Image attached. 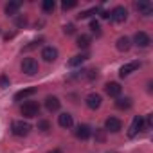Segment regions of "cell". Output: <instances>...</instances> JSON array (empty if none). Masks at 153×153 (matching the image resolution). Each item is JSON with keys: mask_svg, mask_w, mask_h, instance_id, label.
I'll use <instances>...</instances> for the list:
<instances>
[{"mask_svg": "<svg viewBox=\"0 0 153 153\" xmlns=\"http://www.w3.org/2000/svg\"><path fill=\"white\" fill-rule=\"evenodd\" d=\"M20 112H22L24 117L33 119V117H38V114H40V106H38V103H34V101H27V103L22 105Z\"/></svg>", "mask_w": 153, "mask_h": 153, "instance_id": "6da1fadb", "label": "cell"}, {"mask_svg": "<svg viewBox=\"0 0 153 153\" xmlns=\"http://www.w3.org/2000/svg\"><path fill=\"white\" fill-rule=\"evenodd\" d=\"M11 131L16 135V137H25L29 131H31V124L25 123V121H15L11 124Z\"/></svg>", "mask_w": 153, "mask_h": 153, "instance_id": "7a4b0ae2", "label": "cell"}, {"mask_svg": "<svg viewBox=\"0 0 153 153\" xmlns=\"http://www.w3.org/2000/svg\"><path fill=\"white\" fill-rule=\"evenodd\" d=\"M38 61L34 59V58H25L24 61H22V72H25L27 76H34L36 72H38Z\"/></svg>", "mask_w": 153, "mask_h": 153, "instance_id": "3957f363", "label": "cell"}, {"mask_svg": "<svg viewBox=\"0 0 153 153\" xmlns=\"http://www.w3.org/2000/svg\"><path fill=\"white\" fill-rule=\"evenodd\" d=\"M110 18H112L114 22H117V24H123V22L128 18V11H126V7H123V6L114 7V9L110 11Z\"/></svg>", "mask_w": 153, "mask_h": 153, "instance_id": "277c9868", "label": "cell"}, {"mask_svg": "<svg viewBox=\"0 0 153 153\" xmlns=\"http://www.w3.org/2000/svg\"><path fill=\"white\" fill-rule=\"evenodd\" d=\"M142 128H144V119H142V115H135V117H133V121H131V124H130L128 137H135Z\"/></svg>", "mask_w": 153, "mask_h": 153, "instance_id": "5b68a950", "label": "cell"}, {"mask_svg": "<svg viewBox=\"0 0 153 153\" xmlns=\"http://www.w3.org/2000/svg\"><path fill=\"white\" fill-rule=\"evenodd\" d=\"M105 128H106V131L117 133V131L123 128V123H121V119H117V117H108V119L105 121Z\"/></svg>", "mask_w": 153, "mask_h": 153, "instance_id": "8992f818", "label": "cell"}, {"mask_svg": "<svg viewBox=\"0 0 153 153\" xmlns=\"http://www.w3.org/2000/svg\"><path fill=\"white\" fill-rule=\"evenodd\" d=\"M105 92H106L110 97H119L121 92H123V87H121L119 83H115V81H110V83L105 85Z\"/></svg>", "mask_w": 153, "mask_h": 153, "instance_id": "52a82bcc", "label": "cell"}, {"mask_svg": "<svg viewBox=\"0 0 153 153\" xmlns=\"http://www.w3.org/2000/svg\"><path fill=\"white\" fill-rule=\"evenodd\" d=\"M135 7H137V11H139L140 15H144V16H149V15L153 13V6H151V2H148V0H139V2L135 4Z\"/></svg>", "mask_w": 153, "mask_h": 153, "instance_id": "ba28073f", "label": "cell"}, {"mask_svg": "<svg viewBox=\"0 0 153 153\" xmlns=\"http://www.w3.org/2000/svg\"><path fill=\"white\" fill-rule=\"evenodd\" d=\"M133 42H135V45H137V47H148V45L151 43L149 36H148L144 31H139V33H135V36H133Z\"/></svg>", "mask_w": 153, "mask_h": 153, "instance_id": "9c48e42d", "label": "cell"}, {"mask_svg": "<svg viewBox=\"0 0 153 153\" xmlns=\"http://www.w3.org/2000/svg\"><path fill=\"white\" fill-rule=\"evenodd\" d=\"M90 135H92V128H90L88 124H79L78 128H76V137L81 139V140L90 139Z\"/></svg>", "mask_w": 153, "mask_h": 153, "instance_id": "30bf717a", "label": "cell"}, {"mask_svg": "<svg viewBox=\"0 0 153 153\" xmlns=\"http://www.w3.org/2000/svg\"><path fill=\"white\" fill-rule=\"evenodd\" d=\"M140 67V63L139 61H131V63H126V65H123L121 67V70H119V76L121 78H126V76H130L133 70H137Z\"/></svg>", "mask_w": 153, "mask_h": 153, "instance_id": "8fae6325", "label": "cell"}, {"mask_svg": "<svg viewBox=\"0 0 153 153\" xmlns=\"http://www.w3.org/2000/svg\"><path fill=\"white\" fill-rule=\"evenodd\" d=\"M101 96L99 94H90V96H87V106L90 108V110H97L99 106H101Z\"/></svg>", "mask_w": 153, "mask_h": 153, "instance_id": "7c38bea8", "label": "cell"}, {"mask_svg": "<svg viewBox=\"0 0 153 153\" xmlns=\"http://www.w3.org/2000/svg\"><path fill=\"white\" fill-rule=\"evenodd\" d=\"M42 58H43L47 63L56 61V58H58V51H56L54 47H45V49L42 51Z\"/></svg>", "mask_w": 153, "mask_h": 153, "instance_id": "4fadbf2b", "label": "cell"}, {"mask_svg": "<svg viewBox=\"0 0 153 153\" xmlns=\"http://www.w3.org/2000/svg\"><path fill=\"white\" fill-rule=\"evenodd\" d=\"M45 108H47L49 112H58V110H59V99H58L56 96H49V97L45 99Z\"/></svg>", "mask_w": 153, "mask_h": 153, "instance_id": "5bb4252c", "label": "cell"}, {"mask_svg": "<svg viewBox=\"0 0 153 153\" xmlns=\"http://www.w3.org/2000/svg\"><path fill=\"white\" fill-rule=\"evenodd\" d=\"M58 124L61 126V128H70L72 124H74V119H72V115L70 114H61L59 117H58Z\"/></svg>", "mask_w": 153, "mask_h": 153, "instance_id": "9a60e30c", "label": "cell"}, {"mask_svg": "<svg viewBox=\"0 0 153 153\" xmlns=\"http://www.w3.org/2000/svg\"><path fill=\"white\" fill-rule=\"evenodd\" d=\"M20 6H22V2H18V0H13V2H7L6 4V15H16V11L20 9Z\"/></svg>", "mask_w": 153, "mask_h": 153, "instance_id": "2e32d148", "label": "cell"}, {"mask_svg": "<svg viewBox=\"0 0 153 153\" xmlns=\"http://www.w3.org/2000/svg\"><path fill=\"white\" fill-rule=\"evenodd\" d=\"M130 47H131V42H130V38H126V36H121V38L117 40V49H119V51L126 52V51H130Z\"/></svg>", "mask_w": 153, "mask_h": 153, "instance_id": "e0dca14e", "label": "cell"}, {"mask_svg": "<svg viewBox=\"0 0 153 153\" xmlns=\"http://www.w3.org/2000/svg\"><path fill=\"white\" fill-rule=\"evenodd\" d=\"M34 92H36V88H24V90H20V92H16V94H15V101H22V99H25V97L33 96Z\"/></svg>", "mask_w": 153, "mask_h": 153, "instance_id": "ac0fdd59", "label": "cell"}, {"mask_svg": "<svg viewBox=\"0 0 153 153\" xmlns=\"http://www.w3.org/2000/svg\"><path fill=\"white\" fill-rule=\"evenodd\" d=\"M87 58H88L87 54H78V56H74V58L68 59V67H78V65H81Z\"/></svg>", "mask_w": 153, "mask_h": 153, "instance_id": "d6986e66", "label": "cell"}, {"mask_svg": "<svg viewBox=\"0 0 153 153\" xmlns=\"http://www.w3.org/2000/svg\"><path fill=\"white\" fill-rule=\"evenodd\" d=\"M115 106H117L119 110H128V108L131 106V99H130V97H121V99L115 101Z\"/></svg>", "mask_w": 153, "mask_h": 153, "instance_id": "ffe728a7", "label": "cell"}, {"mask_svg": "<svg viewBox=\"0 0 153 153\" xmlns=\"http://www.w3.org/2000/svg\"><path fill=\"white\" fill-rule=\"evenodd\" d=\"M76 45H78L79 49H87V47L90 45V36H88V34H81V36L78 38V42H76Z\"/></svg>", "mask_w": 153, "mask_h": 153, "instance_id": "44dd1931", "label": "cell"}, {"mask_svg": "<svg viewBox=\"0 0 153 153\" xmlns=\"http://www.w3.org/2000/svg\"><path fill=\"white\" fill-rule=\"evenodd\" d=\"M54 7H56L54 0H43V4H42V9H43L45 13H52V11H54Z\"/></svg>", "mask_w": 153, "mask_h": 153, "instance_id": "7402d4cb", "label": "cell"}, {"mask_svg": "<svg viewBox=\"0 0 153 153\" xmlns=\"http://www.w3.org/2000/svg\"><path fill=\"white\" fill-rule=\"evenodd\" d=\"M94 13H99V7H92V9H88V11H83L81 15H78V18L81 20V18H88L90 15H94Z\"/></svg>", "mask_w": 153, "mask_h": 153, "instance_id": "603a6c76", "label": "cell"}, {"mask_svg": "<svg viewBox=\"0 0 153 153\" xmlns=\"http://www.w3.org/2000/svg\"><path fill=\"white\" fill-rule=\"evenodd\" d=\"M15 22H16V27H25V25H27V18H25L24 15H18Z\"/></svg>", "mask_w": 153, "mask_h": 153, "instance_id": "cb8c5ba5", "label": "cell"}, {"mask_svg": "<svg viewBox=\"0 0 153 153\" xmlns=\"http://www.w3.org/2000/svg\"><path fill=\"white\" fill-rule=\"evenodd\" d=\"M76 6H78V2H76V0H68V2H67V0H65V2L61 4V7L67 11V9H72V7H76Z\"/></svg>", "mask_w": 153, "mask_h": 153, "instance_id": "d4e9b609", "label": "cell"}, {"mask_svg": "<svg viewBox=\"0 0 153 153\" xmlns=\"http://www.w3.org/2000/svg\"><path fill=\"white\" fill-rule=\"evenodd\" d=\"M90 29H92V33L99 34V33H101V25H99V22H97V20H92V22H90Z\"/></svg>", "mask_w": 153, "mask_h": 153, "instance_id": "484cf974", "label": "cell"}, {"mask_svg": "<svg viewBox=\"0 0 153 153\" xmlns=\"http://www.w3.org/2000/svg\"><path fill=\"white\" fill-rule=\"evenodd\" d=\"M38 130L49 131V130H51V123H49V121H40V123H38Z\"/></svg>", "mask_w": 153, "mask_h": 153, "instance_id": "4316f807", "label": "cell"}, {"mask_svg": "<svg viewBox=\"0 0 153 153\" xmlns=\"http://www.w3.org/2000/svg\"><path fill=\"white\" fill-rule=\"evenodd\" d=\"M0 87H2V88L9 87V78H7V76H0Z\"/></svg>", "mask_w": 153, "mask_h": 153, "instance_id": "83f0119b", "label": "cell"}, {"mask_svg": "<svg viewBox=\"0 0 153 153\" xmlns=\"http://www.w3.org/2000/svg\"><path fill=\"white\" fill-rule=\"evenodd\" d=\"M74 31H76V27H74L72 24H68V25L63 27V33H65V34H74Z\"/></svg>", "mask_w": 153, "mask_h": 153, "instance_id": "f1b7e54d", "label": "cell"}, {"mask_svg": "<svg viewBox=\"0 0 153 153\" xmlns=\"http://www.w3.org/2000/svg\"><path fill=\"white\" fill-rule=\"evenodd\" d=\"M153 126V119H151V115H148V119H146V128H151Z\"/></svg>", "mask_w": 153, "mask_h": 153, "instance_id": "f546056e", "label": "cell"}, {"mask_svg": "<svg viewBox=\"0 0 153 153\" xmlns=\"http://www.w3.org/2000/svg\"><path fill=\"white\" fill-rule=\"evenodd\" d=\"M101 18H110V11H103L101 13Z\"/></svg>", "mask_w": 153, "mask_h": 153, "instance_id": "4dcf8cb0", "label": "cell"}, {"mask_svg": "<svg viewBox=\"0 0 153 153\" xmlns=\"http://www.w3.org/2000/svg\"><path fill=\"white\" fill-rule=\"evenodd\" d=\"M49 153H61L59 149H52V151H49Z\"/></svg>", "mask_w": 153, "mask_h": 153, "instance_id": "1f68e13d", "label": "cell"}]
</instances>
